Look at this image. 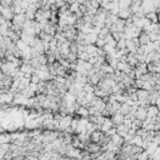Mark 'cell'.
<instances>
[{
  "instance_id": "obj_1",
  "label": "cell",
  "mask_w": 160,
  "mask_h": 160,
  "mask_svg": "<svg viewBox=\"0 0 160 160\" xmlns=\"http://www.w3.org/2000/svg\"><path fill=\"white\" fill-rule=\"evenodd\" d=\"M0 13H2V16L5 19V20H11L13 16H14L11 5L10 6H3L0 4Z\"/></svg>"
},
{
  "instance_id": "obj_5",
  "label": "cell",
  "mask_w": 160,
  "mask_h": 160,
  "mask_svg": "<svg viewBox=\"0 0 160 160\" xmlns=\"http://www.w3.org/2000/svg\"><path fill=\"white\" fill-rule=\"evenodd\" d=\"M110 140L113 143H114L115 145H118V146H121L124 144V139H123V136H120L118 133H115V134H113L111 136H110Z\"/></svg>"
},
{
  "instance_id": "obj_8",
  "label": "cell",
  "mask_w": 160,
  "mask_h": 160,
  "mask_svg": "<svg viewBox=\"0 0 160 160\" xmlns=\"http://www.w3.org/2000/svg\"><path fill=\"white\" fill-rule=\"evenodd\" d=\"M130 10H129V8H124V9H120L119 10V13H118V16L120 18V19H128L129 16H130Z\"/></svg>"
},
{
  "instance_id": "obj_6",
  "label": "cell",
  "mask_w": 160,
  "mask_h": 160,
  "mask_svg": "<svg viewBox=\"0 0 160 160\" xmlns=\"http://www.w3.org/2000/svg\"><path fill=\"white\" fill-rule=\"evenodd\" d=\"M75 113H77L78 115H80L81 118H88V116H89L88 108H87V106H83V105H79V106L77 108V110H75Z\"/></svg>"
},
{
  "instance_id": "obj_7",
  "label": "cell",
  "mask_w": 160,
  "mask_h": 160,
  "mask_svg": "<svg viewBox=\"0 0 160 160\" xmlns=\"http://www.w3.org/2000/svg\"><path fill=\"white\" fill-rule=\"evenodd\" d=\"M115 129H116V133H118L120 136H124V135L128 133V129H129V128H126L123 123H121V124H119V125H115Z\"/></svg>"
},
{
  "instance_id": "obj_2",
  "label": "cell",
  "mask_w": 160,
  "mask_h": 160,
  "mask_svg": "<svg viewBox=\"0 0 160 160\" xmlns=\"http://www.w3.org/2000/svg\"><path fill=\"white\" fill-rule=\"evenodd\" d=\"M11 20H13V21H11L13 24L19 25L20 28H23V24H24V21L26 20V19H25L24 13H21V14H14V16H13Z\"/></svg>"
},
{
  "instance_id": "obj_3",
  "label": "cell",
  "mask_w": 160,
  "mask_h": 160,
  "mask_svg": "<svg viewBox=\"0 0 160 160\" xmlns=\"http://www.w3.org/2000/svg\"><path fill=\"white\" fill-rule=\"evenodd\" d=\"M111 121H113V124L114 125H119V124H121L123 123V120H124V115L121 114L120 111H116V113H114L111 116Z\"/></svg>"
},
{
  "instance_id": "obj_10",
  "label": "cell",
  "mask_w": 160,
  "mask_h": 160,
  "mask_svg": "<svg viewBox=\"0 0 160 160\" xmlns=\"http://www.w3.org/2000/svg\"><path fill=\"white\" fill-rule=\"evenodd\" d=\"M79 6H80V4L77 2V0H75L74 3H71V4H69V11L70 13H77L78 10H79Z\"/></svg>"
},
{
  "instance_id": "obj_4",
  "label": "cell",
  "mask_w": 160,
  "mask_h": 160,
  "mask_svg": "<svg viewBox=\"0 0 160 160\" xmlns=\"http://www.w3.org/2000/svg\"><path fill=\"white\" fill-rule=\"evenodd\" d=\"M134 116L139 120H144L146 118V108H143V106H138V109L135 110V114Z\"/></svg>"
},
{
  "instance_id": "obj_9",
  "label": "cell",
  "mask_w": 160,
  "mask_h": 160,
  "mask_svg": "<svg viewBox=\"0 0 160 160\" xmlns=\"http://www.w3.org/2000/svg\"><path fill=\"white\" fill-rule=\"evenodd\" d=\"M145 18L149 19L152 23H158V14L155 11H150V13H146L145 14Z\"/></svg>"
}]
</instances>
